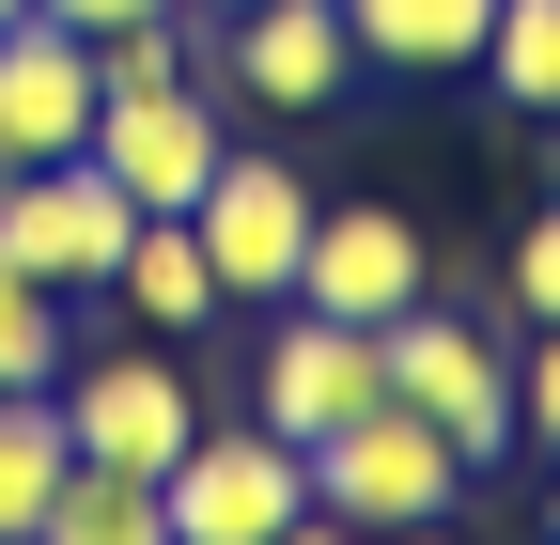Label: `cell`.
Returning a JSON list of instances; mask_svg holds the SVG:
<instances>
[{"mask_svg": "<svg viewBox=\"0 0 560 545\" xmlns=\"http://www.w3.org/2000/svg\"><path fill=\"white\" fill-rule=\"evenodd\" d=\"M156 530L172 545H296L312 530V452L280 421H202L156 467Z\"/></svg>", "mask_w": 560, "mask_h": 545, "instance_id": "6da1fadb", "label": "cell"}, {"mask_svg": "<svg viewBox=\"0 0 560 545\" xmlns=\"http://www.w3.org/2000/svg\"><path fill=\"white\" fill-rule=\"evenodd\" d=\"M467 514V452L420 405H359L342 437H312V530H436Z\"/></svg>", "mask_w": 560, "mask_h": 545, "instance_id": "7a4b0ae2", "label": "cell"}, {"mask_svg": "<svg viewBox=\"0 0 560 545\" xmlns=\"http://www.w3.org/2000/svg\"><path fill=\"white\" fill-rule=\"evenodd\" d=\"M389 405H420L467 467H499L514 452V327H482L452 297H405L389 312Z\"/></svg>", "mask_w": 560, "mask_h": 545, "instance_id": "3957f363", "label": "cell"}, {"mask_svg": "<svg viewBox=\"0 0 560 545\" xmlns=\"http://www.w3.org/2000/svg\"><path fill=\"white\" fill-rule=\"evenodd\" d=\"M62 437H79L94 467H172L187 437H202V374L140 327V344H62Z\"/></svg>", "mask_w": 560, "mask_h": 545, "instance_id": "277c9868", "label": "cell"}, {"mask_svg": "<svg viewBox=\"0 0 560 545\" xmlns=\"http://www.w3.org/2000/svg\"><path fill=\"white\" fill-rule=\"evenodd\" d=\"M359 405H389V327H342V312H312V297H280L265 312V344H249V421H280V437H342Z\"/></svg>", "mask_w": 560, "mask_h": 545, "instance_id": "5b68a950", "label": "cell"}, {"mask_svg": "<svg viewBox=\"0 0 560 545\" xmlns=\"http://www.w3.org/2000/svg\"><path fill=\"white\" fill-rule=\"evenodd\" d=\"M312 172L296 156H219V172H202V202H187V234H202V265H219V297L234 312H280V297H296V250H312Z\"/></svg>", "mask_w": 560, "mask_h": 545, "instance_id": "8992f818", "label": "cell"}, {"mask_svg": "<svg viewBox=\"0 0 560 545\" xmlns=\"http://www.w3.org/2000/svg\"><path fill=\"white\" fill-rule=\"evenodd\" d=\"M219 156H234L219 79H109V94H94V172L140 202V219H187Z\"/></svg>", "mask_w": 560, "mask_h": 545, "instance_id": "52a82bcc", "label": "cell"}, {"mask_svg": "<svg viewBox=\"0 0 560 545\" xmlns=\"http://www.w3.org/2000/svg\"><path fill=\"white\" fill-rule=\"evenodd\" d=\"M125 234H140V202H125L94 156H32V172H0V265H32L47 297H109Z\"/></svg>", "mask_w": 560, "mask_h": 545, "instance_id": "ba28073f", "label": "cell"}, {"mask_svg": "<svg viewBox=\"0 0 560 545\" xmlns=\"http://www.w3.org/2000/svg\"><path fill=\"white\" fill-rule=\"evenodd\" d=\"M219 94H265L280 125H296V109H342V94H359L342 0H234V16H219Z\"/></svg>", "mask_w": 560, "mask_h": 545, "instance_id": "9c48e42d", "label": "cell"}, {"mask_svg": "<svg viewBox=\"0 0 560 545\" xmlns=\"http://www.w3.org/2000/svg\"><path fill=\"white\" fill-rule=\"evenodd\" d=\"M296 297H312V312H342V327H389L405 297H436V250H420L405 202H312Z\"/></svg>", "mask_w": 560, "mask_h": 545, "instance_id": "30bf717a", "label": "cell"}, {"mask_svg": "<svg viewBox=\"0 0 560 545\" xmlns=\"http://www.w3.org/2000/svg\"><path fill=\"white\" fill-rule=\"evenodd\" d=\"M94 32H62V16H0V172H32V156H94Z\"/></svg>", "mask_w": 560, "mask_h": 545, "instance_id": "8fae6325", "label": "cell"}, {"mask_svg": "<svg viewBox=\"0 0 560 545\" xmlns=\"http://www.w3.org/2000/svg\"><path fill=\"white\" fill-rule=\"evenodd\" d=\"M482 16H499V0H342L359 79H467V62H482Z\"/></svg>", "mask_w": 560, "mask_h": 545, "instance_id": "7c38bea8", "label": "cell"}, {"mask_svg": "<svg viewBox=\"0 0 560 545\" xmlns=\"http://www.w3.org/2000/svg\"><path fill=\"white\" fill-rule=\"evenodd\" d=\"M109 297H125V327H156V344H187V327H219V312H234L187 219H140V234H125V265H109Z\"/></svg>", "mask_w": 560, "mask_h": 545, "instance_id": "4fadbf2b", "label": "cell"}, {"mask_svg": "<svg viewBox=\"0 0 560 545\" xmlns=\"http://www.w3.org/2000/svg\"><path fill=\"white\" fill-rule=\"evenodd\" d=\"M79 437H62V390H0V545H47V499Z\"/></svg>", "mask_w": 560, "mask_h": 545, "instance_id": "5bb4252c", "label": "cell"}, {"mask_svg": "<svg viewBox=\"0 0 560 545\" xmlns=\"http://www.w3.org/2000/svg\"><path fill=\"white\" fill-rule=\"evenodd\" d=\"M482 94H499L514 125H560V0H499L482 16V62H467Z\"/></svg>", "mask_w": 560, "mask_h": 545, "instance_id": "9a60e30c", "label": "cell"}, {"mask_svg": "<svg viewBox=\"0 0 560 545\" xmlns=\"http://www.w3.org/2000/svg\"><path fill=\"white\" fill-rule=\"evenodd\" d=\"M47 545H172L156 530V467H62V499H47Z\"/></svg>", "mask_w": 560, "mask_h": 545, "instance_id": "2e32d148", "label": "cell"}, {"mask_svg": "<svg viewBox=\"0 0 560 545\" xmlns=\"http://www.w3.org/2000/svg\"><path fill=\"white\" fill-rule=\"evenodd\" d=\"M62 312H79V297H47L32 265H0V390H47L62 374V344H79Z\"/></svg>", "mask_w": 560, "mask_h": 545, "instance_id": "e0dca14e", "label": "cell"}, {"mask_svg": "<svg viewBox=\"0 0 560 545\" xmlns=\"http://www.w3.org/2000/svg\"><path fill=\"white\" fill-rule=\"evenodd\" d=\"M499 312L514 327H560V202H529L514 250H499Z\"/></svg>", "mask_w": 560, "mask_h": 545, "instance_id": "ac0fdd59", "label": "cell"}, {"mask_svg": "<svg viewBox=\"0 0 560 545\" xmlns=\"http://www.w3.org/2000/svg\"><path fill=\"white\" fill-rule=\"evenodd\" d=\"M514 437L560 452V327H514Z\"/></svg>", "mask_w": 560, "mask_h": 545, "instance_id": "d6986e66", "label": "cell"}, {"mask_svg": "<svg viewBox=\"0 0 560 545\" xmlns=\"http://www.w3.org/2000/svg\"><path fill=\"white\" fill-rule=\"evenodd\" d=\"M32 16H62V32H125V16H172V0H32Z\"/></svg>", "mask_w": 560, "mask_h": 545, "instance_id": "ffe728a7", "label": "cell"}, {"mask_svg": "<svg viewBox=\"0 0 560 545\" xmlns=\"http://www.w3.org/2000/svg\"><path fill=\"white\" fill-rule=\"evenodd\" d=\"M187 16H234V0H187Z\"/></svg>", "mask_w": 560, "mask_h": 545, "instance_id": "44dd1931", "label": "cell"}, {"mask_svg": "<svg viewBox=\"0 0 560 545\" xmlns=\"http://www.w3.org/2000/svg\"><path fill=\"white\" fill-rule=\"evenodd\" d=\"M545 530H560V484H545Z\"/></svg>", "mask_w": 560, "mask_h": 545, "instance_id": "7402d4cb", "label": "cell"}, {"mask_svg": "<svg viewBox=\"0 0 560 545\" xmlns=\"http://www.w3.org/2000/svg\"><path fill=\"white\" fill-rule=\"evenodd\" d=\"M0 16H32V0H0Z\"/></svg>", "mask_w": 560, "mask_h": 545, "instance_id": "603a6c76", "label": "cell"}]
</instances>
